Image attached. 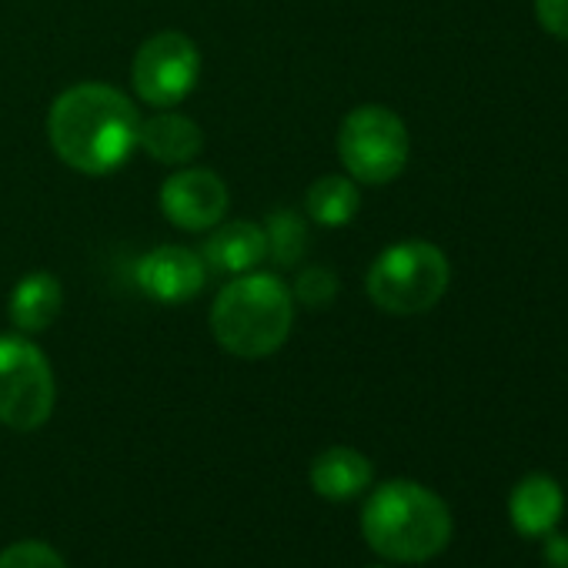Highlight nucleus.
Instances as JSON below:
<instances>
[{
  "instance_id": "nucleus-1",
  "label": "nucleus",
  "mask_w": 568,
  "mask_h": 568,
  "mask_svg": "<svg viewBox=\"0 0 568 568\" xmlns=\"http://www.w3.org/2000/svg\"><path fill=\"white\" fill-rule=\"evenodd\" d=\"M141 118L128 94L111 84H74L51 104L48 138L54 154L81 174L118 171L138 148Z\"/></svg>"
},
{
  "instance_id": "nucleus-2",
  "label": "nucleus",
  "mask_w": 568,
  "mask_h": 568,
  "mask_svg": "<svg viewBox=\"0 0 568 568\" xmlns=\"http://www.w3.org/2000/svg\"><path fill=\"white\" fill-rule=\"evenodd\" d=\"M365 541L392 561H428L452 541L448 505L418 481H385L362 508Z\"/></svg>"
},
{
  "instance_id": "nucleus-3",
  "label": "nucleus",
  "mask_w": 568,
  "mask_h": 568,
  "mask_svg": "<svg viewBox=\"0 0 568 568\" xmlns=\"http://www.w3.org/2000/svg\"><path fill=\"white\" fill-rule=\"evenodd\" d=\"M295 298L277 274H237L211 305V335L234 358H267L292 335Z\"/></svg>"
},
{
  "instance_id": "nucleus-4",
  "label": "nucleus",
  "mask_w": 568,
  "mask_h": 568,
  "mask_svg": "<svg viewBox=\"0 0 568 568\" xmlns=\"http://www.w3.org/2000/svg\"><path fill=\"white\" fill-rule=\"evenodd\" d=\"M452 281L445 251L432 241L408 237L385 247L368 267V298L388 315H425L432 312Z\"/></svg>"
},
{
  "instance_id": "nucleus-5",
  "label": "nucleus",
  "mask_w": 568,
  "mask_h": 568,
  "mask_svg": "<svg viewBox=\"0 0 568 568\" xmlns=\"http://www.w3.org/2000/svg\"><path fill=\"white\" fill-rule=\"evenodd\" d=\"M412 154L405 121L385 104L355 108L338 131V158L352 181L388 184L395 181Z\"/></svg>"
},
{
  "instance_id": "nucleus-6",
  "label": "nucleus",
  "mask_w": 568,
  "mask_h": 568,
  "mask_svg": "<svg viewBox=\"0 0 568 568\" xmlns=\"http://www.w3.org/2000/svg\"><path fill=\"white\" fill-rule=\"evenodd\" d=\"M58 385L44 352L21 338L0 335V425L38 432L54 412Z\"/></svg>"
},
{
  "instance_id": "nucleus-7",
  "label": "nucleus",
  "mask_w": 568,
  "mask_h": 568,
  "mask_svg": "<svg viewBox=\"0 0 568 568\" xmlns=\"http://www.w3.org/2000/svg\"><path fill=\"white\" fill-rule=\"evenodd\" d=\"M201 54L197 44L181 31H161L148 38L131 64V84L151 108H178L197 84Z\"/></svg>"
},
{
  "instance_id": "nucleus-8",
  "label": "nucleus",
  "mask_w": 568,
  "mask_h": 568,
  "mask_svg": "<svg viewBox=\"0 0 568 568\" xmlns=\"http://www.w3.org/2000/svg\"><path fill=\"white\" fill-rule=\"evenodd\" d=\"M161 211L181 231H211L227 214V184L207 168H181L161 184Z\"/></svg>"
},
{
  "instance_id": "nucleus-9",
  "label": "nucleus",
  "mask_w": 568,
  "mask_h": 568,
  "mask_svg": "<svg viewBox=\"0 0 568 568\" xmlns=\"http://www.w3.org/2000/svg\"><path fill=\"white\" fill-rule=\"evenodd\" d=\"M207 264L197 251L161 244L138 261V288L158 305H184L204 292Z\"/></svg>"
},
{
  "instance_id": "nucleus-10",
  "label": "nucleus",
  "mask_w": 568,
  "mask_h": 568,
  "mask_svg": "<svg viewBox=\"0 0 568 568\" xmlns=\"http://www.w3.org/2000/svg\"><path fill=\"white\" fill-rule=\"evenodd\" d=\"M201 257L207 264V271L217 274H247L254 271L264 257H267V241H264V227L254 221H224L214 224L211 237L201 247Z\"/></svg>"
},
{
  "instance_id": "nucleus-11",
  "label": "nucleus",
  "mask_w": 568,
  "mask_h": 568,
  "mask_svg": "<svg viewBox=\"0 0 568 568\" xmlns=\"http://www.w3.org/2000/svg\"><path fill=\"white\" fill-rule=\"evenodd\" d=\"M138 148L148 158H154L158 164L181 168V164H191L201 154L204 134H201V128L187 114H178L171 108H161L158 114H151V118L141 121Z\"/></svg>"
},
{
  "instance_id": "nucleus-12",
  "label": "nucleus",
  "mask_w": 568,
  "mask_h": 568,
  "mask_svg": "<svg viewBox=\"0 0 568 568\" xmlns=\"http://www.w3.org/2000/svg\"><path fill=\"white\" fill-rule=\"evenodd\" d=\"M561 508H565V495L558 488L555 478L535 471V475H525L511 495H508V515H511V525L528 535V538H538V535H548L558 518H561Z\"/></svg>"
},
{
  "instance_id": "nucleus-13",
  "label": "nucleus",
  "mask_w": 568,
  "mask_h": 568,
  "mask_svg": "<svg viewBox=\"0 0 568 568\" xmlns=\"http://www.w3.org/2000/svg\"><path fill=\"white\" fill-rule=\"evenodd\" d=\"M372 478H375L372 462L358 448H348V445L325 448L312 465V488H315V495H322L328 501L358 498L372 485Z\"/></svg>"
},
{
  "instance_id": "nucleus-14",
  "label": "nucleus",
  "mask_w": 568,
  "mask_h": 568,
  "mask_svg": "<svg viewBox=\"0 0 568 568\" xmlns=\"http://www.w3.org/2000/svg\"><path fill=\"white\" fill-rule=\"evenodd\" d=\"M61 302H64L61 281L51 271H31L28 277L18 281L11 305H8V315H11L18 332L38 335V332H48L54 325V318L61 315Z\"/></svg>"
},
{
  "instance_id": "nucleus-15",
  "label": "nucleus",
  "mask_w": 568,
  "mask_h": 568,
  "mask_svg": "<svg viewBox=\"0 0 568 568\" xmlns=\"http://www.w3.org/2000/svg\"><path fill=\"white\" fill-rule=\"evenodd\" d=\"M358 207H362L358 181L342 178V174L318 178L308 187V194H305V211L322 227H345V224H352Z\"/></svg>"
},
{
  "instance_id": "nucleus-16",
  "label": "nucleus",
  "mask_w": 568,
  "mask_h": 568,
  "mask_svg": "<svg viewBox=\"0 0 568 568\" xmlns=\"http://www.w3.org/2000/svg\"><path fill=\"white\" fill-rule=\"evenodd\" d=\"M264 241H267V257L281 267H295L312 244L308 217H302L292 207H277L264 217Z\"/></svg>"
},
{
  "instance_id": "nucleus-17",
  "label": "nucleus",
  "mask_w": 568,
  "mask_h": 568,
  "mask_svg": "<svg viewBox=\"0 0 568 568\" xmlns=\"http://www.w3.org/2000/svg\"><path fill=\"white\" fill-rule=\"evenodd\" d=\"M338 274L332 267H322V264H312L305 267L298 277H295V288H292V298L305 308H325L338 298Z\"/></svg>"
},
{
  "instance_id": "nucleus-18",
  "label": "nucleus",
  "mask_w": 568,
  "mask_h": 568,
  "mask_svg": "<svg viewBox=\"0 0 568 568\" xmlns=\"http://www.w3.org/2000/svg\"><path fill=\"white\" fill-rule=\"evenodd\" d=\"M0 568H68V565L48 541L28 538L0 551Z\"/></svg>"
},
{
  "instance_id": "nucleus-19",
  "label": "nucleus",
  "mask_w": 568,
  "mask_h": 568,
  "mask_svg": "<svg viewBox=\"0 0 568 568\" xmlns=\"http://www.w3.org/2000/svg\"><path fill=\"white\" fill-rule=\"evenodd\" d=\"M535 18L545 34L568 41V0H535Z\"/></svg>"
},
{
  "instance_id": "nucleus-20",
  "label": "nucleus",
  "mask_w": 568,
  "mask_h": 568,
  "mask_svg": "<svg viewBox=\"0 0 568 568\" xmlns=\"http://www.w3.org/2000/svg\"><path fill=\"white\" fill-rule=\"evenodd\" d=\"M545 565L548 568H568V538L565 535H551L545 545Z\"/></svg>"
},
{
  "instance_id": "nucleus-21",
  "label": "nucleus",
  "mask_w": 568,
  "mask_h": 568,
  "mask_svg": "<svg viewBox=\"0 0 568 568\" xmlns=\"http://www.w3.org/2000/svg\"><path fill=\"white\" fill-rule=\"evenodd\" d=\"M368 568H385V565H368Z\"/></svg>"
}]
</instances>
